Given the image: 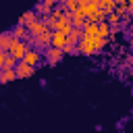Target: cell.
Returning <instances> with one entry per match:
<instances>
[{"instance_id":"1","label":"cell","mask_w":133,"mask_h":133,"mask_svg":"<svg viewBox=\"0 0 133 133\" xmlns=\"http://www.w3.org/2000/svg\"><path fill=\"white\" fill-rule=\"evenodd\" d=\"M56 6H58L56 0H42V2H37V4L33 6V10H35V15H37L39 19H46V17H50V12H52Z\"/></svg>"},{"instance_id":"2","label":"cell","mask_w":133,"mask_h":133,"mask_svg":"<svg viewBox=\"0 0 133 133\" xmlns=\"http://www.w3.org/2000/svg\"><path fill=\"white\" fill-rule=\"evenodd\" d=\"M62 58H64V50L50 48V50H46V52H44V60H46V64H48V66H56Z\"/></svg>"},{"instance_id":"3","label":"cell","mask_w":133,"mask_h":133,"mask_svg":"<svg viewBox=\"0 0 133 133\" xmlns=\"http://www.w3.org/2000/svg\"><path fill=\"white\" fill-rule=\"evenodd\" d=\"M25 62L29 64V66H33V69H37V66H42L46 60H44V52H39V50H29L27 52V56H25Z\"/></svg>"},{"instance_id":"4","label":"cell","mask_w":133,"mask_h":133,"mask_svg":"<svg viewBox=\"0 0 133 133\" xmlns=\"http://www.w3.org/2000/svg\"><path fill=\"white\" fill-rule=\"evenodd\" d=\"M27 31L33 35V37H39L42 33H46V31H50L48 29V25H46V21H42V19H37V21H31L29 25H27Z\"/></svg>"},{"instance_id":"5","label":"cell","mask_w":133,"mask_h":133,"mask_svg":"<svg viewBox=\"0 0 133 133\" xmlns=\"http://www.w3.org/2000/svg\"><path fill=\"white\" fill-rule=\"evenodd\" d=\"M17 60L8 54V52H4V50H0V71H12V69H17Z\"/></svg>"},{"instance_id":"6","label":"cell","mask_w":133,"mask_h":133,"mask_svg":"<svg viewBox=\"0 0 133 133\" xmlns=\"http://www.w3.org/2000/svg\"><path fill=\"white\" fill-rule=\"evenodd\" d=\"M15 71H17V79H29V77H33V73H35V69H33V66H29L25 60H23V62H19Z\"/></svg>"},{"instance_id":"7","label":"cell","mask_w":133,"mask_h":133,"mask_svg":"<svg viewBox=\"0 0 133 133\" xmlns=\"http://www.w3.org/2000/svg\"><path fill=\"white\" fill-rule=\"evenodd\" d=\"M66 44H69V37H66V33H60V31H54V35H52V48H58V50H64V48H66Z\"/></svg>"},{"instance_id":"8","label":"cell","mask_w":133,"mask_h":133,"mask_svg":"<svg viewBox=\"0 0 133 133\" xmlns=\"http://www.w3.org/2000/svg\"><path fill=\"white\" fill-rule=\"evenodd\" d=\"M12 42H15V37H12V33H10V29H6V31L0 33V50L8 52L10 46H12Z\"/></svg>"},{"instance_id":"9","label":"cell","mask_w":133,"mask_h":133,"mask_svg":"<svg viewBox=\"0 0 133 133\" xmlns=\"http://www.w3.org/2000/svg\"><path fill=\"white\" fill-rule=\"evenodd\" d=\"M37 19H39V17H37V15H35V10L31 8V10H25V12H23V15L17 19V25H23V27H27L31 21H37Z\"/></svg>"},{"instance_id":"10","label":"cell","mask_w":133,"mask_h":133,"mask_svg":"<svg viewBox=\"0 0 133 133\" xmlns=\"http://www.w3.org/2000/svg\"><path fill=\"white\" fill-rule=\"evenodd\" d=\"M71 21H73V27H75V29H85V25H87V17L81 12V8L73 15V19H71Z\"/></svg>"},{"instance_id":"11","label":"cell","mask_w":133,"mask_h":133,"mask_svg":"<svg viewBox=\"0 0 133 133\" xmlns=\"http://www.w3.org/2000/svg\"><path fill=\"white\" fill-rule=\"evenodd\" d=\"M83 37H100V25L87 23L85 29H83Z\"/></svg>"},{"instance_id":"12","label":"cell","mask_w":133,"mask_h":133,"mask_svg":"<svg viewBox=\"0 0 133 133\" xmlns=\"http://www.w3.org/2000/svg\"><path fill=\"white\" fill-rule=\"evenodd\" d=\"M12 81H17V71H15V69H12V71H0V83H2V85L12 83Z\"/></svg>"},{"instance_id":"13","label":"cell","mask_w":133,"mask_h":133,"mask_svg":"<svg viewBox=\"0 0 133 133\" xmlns=\"http://www.w3.org/2000/svg\"><path fill=\"white\" fill-rule=\"evenodd\" d=\"M100 10H104L106 15L116 10V0H100Z\"/></svg>"},{"instance_id":"14","label":"cell","mask_w":133,"mask_h":133,"mask_svg":"<svg viewBox=\"0 0 133 133\" xmlns=\"http://www.w3.org/2000/svg\"><path fill=\"white\" fill-rule=\"evenodd\" d=\"M108 23H110V27H118V25H121V17H118L116 12H110V15H108Z\"/></svg>"},{"instance_id":"15","label":"cell","mask_w":133,"mask_h":133,"mask_svg":"<svg viewBox=\"0 0 133 133\" xmlns=\"http://www.w3.org/2000/svg\"><path fill=\"white\" fill-rule=\"evenodd\" d=\"M64 54H71V56H77V54H81V52H79V48H73V46H66V48H64Z\"/></svg>"},{"instance_id":"16","label":"cell","mask_w":133,"mask_h":133,"mask_svg":"<svg viewBox=\"0 0 133 133\" xmlns=\"http://www.w3.org/2000/svg\"><path fill=\"white\" fill-rule=\"evenodd\" d=\"M131 94H133V87H131Z\"/></svg>"},{"instance_id":"17","label":"cell","mask_w":133,"mask_h":133,"mask_svg":"<svg viewBox=\"0 0 133 133\" xmlns=\"http://www.w3.org/2000/svg\"><path fill=\"white\" fill-rule=\"evenodd\" d=\"M131 27H133V25H131Z\"/></svg>"}]
</instances>
